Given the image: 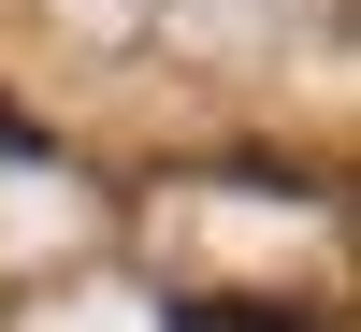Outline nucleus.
<instances>
[{"label": "nucleus", "instance_id": "obj_1", "mask_svg": "<svg viewBox=\"0 0 361 332\" xmlns=\"http://www.w3.org/2000/svg\"><path fill=\"white\" fill-rule=\"evenodd\" d=\"M173 332H333V318H318V304H260V289H188Z\"/></svg>", "mask_w": 361, "mask_h": 332}]
</instances>
